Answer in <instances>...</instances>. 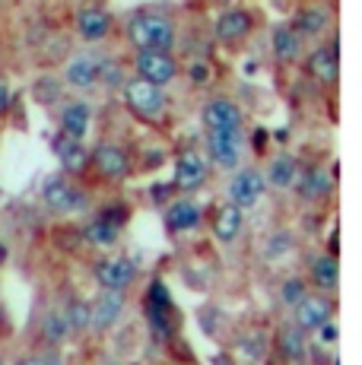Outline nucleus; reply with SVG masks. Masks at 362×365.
Returning <instances> with one entry per match:
<instances>
[{"label":"nucleus","mask_w":362,"mask_h":365,"mask_svg":"<svg viewBox=\"0 0 362 365\" xmlns=\"http://www.w3.org/2000/svg\"><path fill=\"white\" fill-rule=\"evenodd\" d=\"M16 365H64V359L58 356V349H48V353H36V356H23Z\"/></svg>","instance_id":"34"},{"label":"nucleus","mask_w":362,"mask_h":365,"mask_svg":"<svg viewBox=\"0 0 362 365\" xmlns=\"http://www.w3.org/2000/svg\"><path fill=\"white\" fill-rule=\"evenodd\" d=\"M207 156L219 168H235L242 163V130L207 133Z\"/></svg>","instance_id":"16"},{"label":"nucleus","mask_w":362,"mask_h":365,"mask_svg":"<svg viewBox=\"0 0 362 365\" xmlns=\"http://www.w3.org/2000/svg\"><path fill=\"white\" fill-rule=\"evenodd\" d=\"M89 168H93L102 181L118 185V181L130 178V156L124 153L121 143H115V140H102V143H95L93 150H89Z\"/></svg>","instance_id":"3"},{"label":"nucleus","mask_w":362,"mask_h":365,"mask_svg":"<svg viewBox=\"0 0 362 365\" xmlns=\"http://www.w3.org/2000/svg\"><path fill=\"white\" fill-rule=\"evenodd\" d=\"M318 336H321V343H337V324H331V321H324L321 327H318Z\"/></svg>","instance_id":"37"},{"label":"nucleus","mask_w":362,"mask_h":365,"mask_svg":"<svg viewBox=\"0 0 362 365\" xmlns=\"http://www.w3.org/2000/svg\"><path fill=\"white\" fill-rule=\"evenodd\" d=\"M252 29H254V16L248 10H242V6L222 10L217 16V23H213V35H217L222 45H239V41H245L252 35Z\"/></svg>","instance_id":"13"},{"label":"nucleus","mask_w":362,"mask_h":365,"mask_svg":"<svg viewBox=\"0 0 362 365\" xmlns=\"http://www.w3.org/2000/svg\"><path fill=\"white\" fill-rule=\"evenodd\" d=\"M134 76H140L146 83H156V86H169L178 76V61L172 58V51H137L134 54Z\"/></svg>","instance_id":"5"},{"label":"nucleus","mask_w":362,"mask_h":365,"mask_svg":"<svg viewBox=\"0 0 362 365\" xmlns=\"http://www.w3.org/2000/svg\"><path fill=\"white\" fill-rule=\"evenodd\" d=\"M289 248H292V235L289 232H276L267 242V248H264V257H267V261H276V257L289 255Z\"/></svg>","instance_id":"32"},{"label":"nucleus","mask_w":362,"mask_h":365,"mask_svg":"<svg viewBox=\"0 0 362 365\" xmlns=\"http://www.w3.org/2000/svg\"><path fill=\"white\" fill-rule=\"evenodd\" d=\"M274 349L283 365H302L309 359V334H305L302 327H296L292 321H286V324H280V331H276Z\"/></svg>","instance_id":"14"},{"label":"nucleus","mask_w":362,"mask_h":365,"mask_svg":"<svg viewBox=\"0 0 362 365\" xmlns=\"http://www.w3.org/2000/svg\"><path fill=\"white\" fill-rule=\"evenodd\" d=\"M137 277V264L130 261V257H102L99 264H95V283L102 286V289H111V292H124L130 283H134Z\"/></svg>","instance_id":"9"},{"label":"nucleus","mask_w":362,"mask_h":365,"mask_svg":"<svg viewBox=\"0 0 362 365\" xmlns=\"http://www.w3.org/2000/svg\"><path fill=\"white\" fill-rule=\"evenodd\" d=\"M296 175H299V163L292 153H276L274 159L267 163V172H264V181H267L270 187H276V191H286V187L296 185Z\"/></svg>","instance_id":"25"},{"label":"nucleus","mask_w":362,"mask_h":365,"mask_svg":"<svg viewBox=\"0 0 362 365\" xmlns=\"http://www.w3.org/2000/svg\"><path fill=\"white\" fill-rule=\"evenodd\" d=\"M187 73H191L194 83H207V80H210V67H207V64H191Z\"/></svg>","instance_id":"39"},{"label":"nucleus","mask_w":362,"mask_h":365,"mask_svg":"<svg viewBox=\"0 0 362 365\" xmlns=\"http://www.w3.org/2000/svg\"><path fill=\"white\" fill-rule=\"evenodd\" d=\"M80 238L89 245V248H99V251H105V248H115V245H118V238H121V229L108 226V222H102L99 216H95V220L83 222Z\"/></svg>","instance_id":"28"},{"label":"nucleus","mask_w":362,"mask_h":365,"mask_svg":"<svg viewBox=\"0 0 362 365\" xmlns=\"http://www.w3.org/2000/svg\"><path fill=\"white\" fill-rule=\"evenodd\" d=\"M10 314H6V308H4V302H0V340H6L10 336Z\"/></svg>","instance_id":"40"},{"label":"nucleus","mask_w":362,"mask_h":365,"mask_svg":"<svg viewBox=\"0 0 362 365\" xmlns=\"http://www.w3.org/2000/svg\"><path fill=\"white\" fill-rule=\"evenodd\" d=\"M54 146V156H58L61 168H64V175H71V178H80V175L89 172V146L86 140L80 137H67V133H54L51 140Z\"/></svg>","instance_id":"8"},{"label":"nucleus","mask_w":362,"mask_h":365,"mask_svg":"<svg viewBox=\"0 0 362 365\" xmlns=\"http://www.w3.org/2000/svg\"><path fill=\"white\" fill-rule=\"evenodd\" d=\"M309 277H311V283H315L321 292H333V289H337V279H340L337 257H333V255H315L309 261Z\"/></svg>","instance_id":"27"},{"label":"nucleus","mask_w":362,"mask_h":365,"mask_svg":"<svg viewBox=\"0 0 362 365\" xmlns=\"http://www.w3.org/2000/svg\"><path fill=\"white\" fill-rule=\"evenodd\" d=\"M264 187H267L264 172H257V168H242V172H235L232 181H229V203H235L239 210L254 207V203L264 197Z\"/></svg>","instance_id":"11"},{"label":"nucleus","mask_w":362,"mask_h":365,"mask_svg":"<svg viewBox=\"0 0 362 365\" xmlns=\"http://www.w3.org/2000/svg\"><path fill=\"white\" fill-rule=\"evenodd\" d=\"M213 235L219 238V242H235V238L242 235V226H245V210H239L235 203H222L217 207V213H213Z\"/></svg>","instance_id":"23"},{"label":"nucleus","mask_w":362,"mask_h":365,"mask_svg":"<svg viewBox=\"0 0 362 365\" xmlns=\"http://www.w3.org/2000/svg\"><path fill=\"white\" fill-rule=\"evenodd\" d=\"M207 133H226V130H242L245 128V111L232 99H210L200 111Z\"/></svg>","instance_id":"7"},{"label":"nucleus","mask_w":362,"mask_h":365,"mask_svg":"<svg viewBox=\"0 0 362 365\" xmlns=\"http://www.w3.org/2000/svg\"><path fill=\"white\" fill-rule=\"evenodd\" d=\"M289 26L296 29L299 38H321L331 26V13L324 6H302V10H296Z\"/></svg>","instance_id":"22"},{"label":"nucleus","mask_w":362,"mask_h":365,"mask_svg":"<svg viewBox=\"0 0 362 365\" xmlns=\"http://www.w3.org/2000/svg\"><path fill=\"white\" fill-rule=\"evenodd\" d=\"M124 35L134 45V51H172L175 45V23L159 10H137L124 23Z\"/></svg>","instance_id":"1"},{"label":"nucleus","mask_w":362,"mask_h":365,"mask_svg":"<svg viewBox=\"0 0 362 365\" xmlns=\"http://www.w3.org/2000/svg\"><path fill=\"white\" fill-rule=\"evenodd\" d=\"M71 336V327H67V318L64 312H48L45 318H41V340L48 343V346H61V343Z\"/></svg>","instance_id":"29"},{"label":"nucleus","mask_w":362,"mask_h":365,"mask_svg":"<svg viewBox=\"0 0 362 365\" xmlns=\"http://www.w3.org/2000/svg\"><path fill=\"white\" fill-rule=\"evenodd\" d=\"M99 83H105V86H118V89H121V83H124L121 67H118L115 61H99Z\"/></svg>","instance_id":"33"},{"label":"nucleus","mask_w":362,"mask_h":365,"mask_svg":"<svg viewBox=\"0 0 362 365\" xmlns=\"http://www.w3.org/2000/svg\"><path fill=\"white\" fill-rule=\"evenodd\" d=\"M10 105H13V86H10L6 76H0V115H6Z\"/></svg>","instance_id":"36"},{"label":"nucleus","mask_w":362,"mask_h":365,"mask_svg":"<svg viewBox=\"0 0 362 365\" xmlns=\"http://www.w3.org/2000/svg\"><path fill=\"white\" fill-rule=\"evenodd\" d=\"M64 318H67V327H71V334H86L89 331V305H86V302L73 299L71 305H67Z\"/></svg>","instance_id":"30"},{"label":"nucleus","mask_w":362,"mask_h":365,"mask_svg":"<svg viewBox=\"0 0 362 365\" xmlns=\"http://www.w3.org/2000/svg\"><path fill=\"white\" fill-rule=\"evenodd\" d=\"M121 99L128 105V111L134 118H140L143 124H162L165 115H169V96H165V86H156V83H146L140 76H130V80L121 83Z\"/></svg>","instance_id":"2"},{"label":"nucleus","mask_w":362,"mask_h":365,"mask_svg":"<svg viewBox=\"0 0 362 365\" xmlns=\"http://www.w3.org/2000/svg\"><path fill=\"white\" fill-rule=\"evenodd\" d=\"M280 296H283L286 305H296V302L305 296V283H302V279H286V283H283V289H280Z\"/></svg>","instance_id":"35"},{"label":"nucleus","mask_w":362,"mask_h":365,"mask_svg":"<svg viewBox=\"0 0 362 365\" xmlns=\"http://www.w3.org/2000/svg\"><path fill=\"white\" fill-rule=\"evenodd\" d=\"M73 26L83 41H102L111 35L115 16H111L108 10H102V6H83V10H76Z\"/></svg>","instance_id":"17"},{"label":"nucleus","mask_w":362,"mask_h":365,"mask_svg":"<svg viewBox=\"0 0 362 365\" xmlns=\"http://www.w3.org/2000/svg\"><path fill=\"white\" fill-rule=\"evenodd\" d=\"M124 312V296L121 292H111V289H102L99 299L89 305V327L99 334H105L111 324H118Z\"/></svg>","instance_id":"19"},{"label":"nucleus","mask_w":362,"mask_h":365,"mask_svg":"<svg viewBox=\"0 0 362 365\" xmlns=\"http://www.w3.org/2000/svg\"><path fill=\"white\" fill-rule=\"evenodd\" d=\"M302 41L305 38H299L292 26L283 23L274 29V35H270V51H274V58L280 61V64H292V61L302 58Z\"/></svg>","instance_id":"26"},{"label":"nucleus","mask_w":362,"mask_h":365,"mask_svg":"<svg viewBox=\"0 0 362 365\" xmlns=\"http://www.w3.org/2000/svg\"><path fill=\"white\" fill-rule=\"evenodd\" d=\"M207 175H210V168H207L204 156L194 150L181 153V156L175 159V175H172V185H175V191L181 194H191L197 191V187L207 185Z\"/></svg>","instance_id":"10"},{"label":"nucleus","mask_w":362,"mask_h":365,"mask_svg":"<svg viewBox=\"0 0 362 365\" xmlns=\"http://www.w3.org/2000/svg\"><path fill=\"white\" fill-rule=\"evenodd\" d=\"M99 220L102 222H108V226H115V229H124L128 226V220H130V207L128 203H105V207L99 210Z\"/></svg>","instance_id":"31"},{"label":"nucleus","mask_w":362,"mask_h":365,"mask_svg":"<svg viewBox=\"0 0 362 365\" xmlns=\"http://www.w3.org/2000/svg\"><path fill=\"white\" fill-rule=\"evenodd\" d=\"M172 191H175V185H152L150 187V194H152V200H156V203H165Z\"/></svg>","instance_id":"38"},{"label":"nucleus","mask_w":362,"mask_h":365,"mask_svg":"<svg viewBox=\"0 0 362 365\" xmlns=\"http://www.w3.org/2000/svg\"><path fill=\"white\" fill-rule=\"evenodd\" d=\"M292 308H296V312H292V324L302 327L305 334H315L324 321H331L333 299L327 296V292H305Z\"/></svg>","instance_id":"6"},{"label":"nucleus","mask_w":362,"mask_h":365,"mask_svg":"<svg viewBox=\"0 0 362 365\" xmlns=\"http://www.w3.org/2000/svg\"><path fill=\"white\" fill-rule=\"evenodd\" d=\"M305 73L311 76L315 83H321V86H333L340 76V54L337 48L331 45H315L309 54H305Z\"/></svg>","instance_id":"12"},{"label":"nucleus","mask_w":362,"mask_h":365,"mask_svg":"<svg viewBox=\"0 0 362 365\" xmlns=\"http://www.w3.org/2000/svg\"><path fill=\"white\" fill-rule=\"evenodd\" d=\"M64 83L73 89H93L95 83H99V61L93 58V54H73L71 61L64 64Z\"/></svg>","instance_id":"20"},{"label":"nucleus","mask_w":362,"mask_h":365,"mask_svg":"<svg viewBox=\"0 0 362 365\" xmlns=\"http://www.w3.org/2000/svg\"><path fill=\"white\" fill-rule=\"evenodd\" d=\"M235 356H239L242 362H264L267 359V353H270V336L261 331V327H252V331H245V334H239L235 336V349H232Z\"/></svg>","instance_id":"24"},{"label":"nucleus","mask_w":362,"mask_h":365,"mask_svg":"<svg viewBox=\"0 0 362 365\" xmlns=\"http://www.w3.org/2000/svg\"><path fill=\"white\" fill-rule=\"evenodd\" d=\"M299 191V197H302L305 203H321L331 197L333 191V178L331 172L321 165H311V168H299L296 175V185H292Z\"/></svg>","instance_id":"15"},{"label":"nucleus","mask_w":362,"mask_h":365,"mask_svg":"<svg viewBox=\"0 0 362 365\" xmlns=\"http://www.w3.org/2000/svg\"><path fill=\"white\" fill-rule=\"evenodd\" d=\"M89 124H93V105L83 102V99L67 102L64 108H61V115H58V128H61V133H67V137L86 140Z\"/></svg>","instance_id":"21"},{"label":"nucleus","mask_w":362,"mask_h":365,"mask_svg":"<svg viewBox=\"0 0 362 365\" xmlns=\"http://www.w3.org/2000/svg\"><path fill=\"white\" fill-rule=\"evenodd\" d=\"M252 140H254V150H257V153H261L264 146H267V133H264V130H254V137H252Z\"/></svg>","instance_id":"41"},{"label":"nucleus","mask_w":362,"mask_h":365,"mask_svg":"<svg viewBox=\"0 0 362 365\" xmlns=\"http://www.w3.org/2000/svg\"><path fill=\"white\" fill-rule=\"evenodd\" d=\"M200 222H204V210H200L197 200L178 197L175 203H169V207H165V229H169L172 235L194 232Z\"/></svg>","instance_id":"18"},{"label":"nucleus","mask_w":362,"mask_h":365,"mask_svg":"<svg viewBox=\"0 0 362 365\" xmlns=\"http://www.w3.org/2000/svg\"><path fill=\"white\" fill-rule=\"evenodd\" d=\"M41 200H45V207L51 210V213H80V210H86V191H80V187L71 181V175H51V178L41 185Z\"/></svg>","instance_id":"4"}]
</instances>
